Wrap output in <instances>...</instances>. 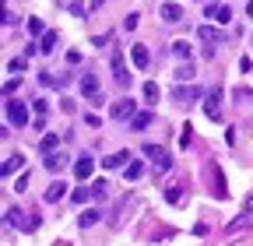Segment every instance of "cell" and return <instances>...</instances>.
Segmentation results:
<instances>
[{
    "label": "cell",
    "instance_id": "20",
    "mask_svg": "<svg viewBox=\"0 0 253 246\" xmlns=\"http://www.w3.org/2000/svg\"><path fill=\"white\" fill-rule=\"evenodd\" d=\"M141 172H144V165H141L137 159H130V162L123 165V176H126V179H141Z\"/></svg>",
    "mask_w": 253,
    "mask_h": 246
},
{
    "label": "cell",
    "instance_id": "33",
    "mask_svg": "<svg viewBox=\"0 0 253 246\" xmlns=\"http://www.w3.org/2000/svg\"><path fill=\"white\" fill-rule=\"evenodd\" d=\"M88 7H91V4H81V0H74V4H71V14H74V18H84Z\"/></svg>",
    "mask_w": 253,
    "mask_h": 246
},
{
    "label": "cell",
    "instance_id": "37",
    "mask_svg": "<svg viewBox=\"0 0 253 246\" xmlns=\"http://www.w3.org/2000/svg\"><path fill=\"white\" fill-rule=\"evenodd\" d=\"M67 64H71V67H74V64H81V53H78V49H71V53H67Z\"/></svg>",
    "mask_w": 253,
    "mask_h": 246
},
{
    "label": "cell",
    "instance_id": "38",
    "mask_svg": "<svg viewBox=\"0 0 253 246\" xmlns=\"http://www.w3.org/2000/svg\"><path fill=\"white\" fill-rule=\"evenodd\" d=\"M25 187H28V172H21V176H18V183H14V190H25Z\"/></svg>",
    "mask_w": 253,
    "mask_h": 246
},
{
    "label": "cell",
    "instance_id": "23",
    "mask_svg": "<svg viewBox=\"0 0 253 246\" xmlns=\"http://www.w3.org/2000/svg\"><path fill=\"white\" fill-rule=\"evenodd\" d=\"M99 218H102V214H99V211H84V214H81V218H78V222H81V229H91V225H95V222H99Z\"/></svg>",
    "mask_w": 253,
    "mask_h": 246
},
{
    "label": "cell",
    "instance_id": "18",
    "mask_svg": "<svg viewBox=\"0 0 253 246\" xmlns=\"http://www.w3.org/2000/svg\"><path fill=\"white\" fill-rule=\"evenodd\" d=\"M56 144H60V137H56V134H46V137L39 141V151H42V159H46V155H53V151H56Z\"/></svg>",
    "mask_w": 253,
    "mask_h": 246
},
{
    "label": "cell",
    "instance_id": "11",
    "mask_svg": "<svg viewBox=\"0 0 253 246\" xmlns=\"http://www.w3.org/2000/svg\"><path fill=\"white\" fill-rule=\"evenodd\" d=\"M130 60H134V67H137V71H144V67L151 64V53H148V46H130Z\"/></svg>",
    "mask_w": 253,
    "mask_h": 246
},
{
    "label": "cell",
    "instance_id": "13",
    "mask_svg": "<svg viewBox=\"0 0 253 246\" xmlns=\"http://www.w3.org/2000/svg\"><path fill=\"white\" fill-rule=\"evenodd\" d=\"M18 169H25V155H21V151H18V155H7L4 165H0V172H4V176H11V172H18Z\"/></svg>",
    "mask_w": 253,
    "mask_h": 246
},
{
    "label": "cell",
    "instance_id": "22",
    "mask_svg": "<svg viewBox=\"0 0 253 246\" xmlns=\"http://www.w3.org/2000/svg\"><path fill=\"white\" fill-rule=\"evenodd\" d=\"M148 123H151V113L144 109V113H137V116L130 120V127H134V130H144V127H148Z\"/></svg>",
    "mask_w": 253,
    "mask_h": 246
},
{
    "label": "cell",
    "instance_id": "32",
    "mask_svg": "<svg viewBox=\"0 0 253 246\" xmlns=\"http://www.w3.org/2000/svg\"><path fill=\"white\" fill-rule=\"evenodd\" d=\"M32 113H39V116H46V113H49V102H46V99H36V102H32Z\"/></svg>",
    "mask_w": 253,
    "mask_h": 246
},
{
    "label": "cell",
    "instance_id": "29",
    "mask_svg": "<svg viewBox=\"0 0 253 246\" xmlns=\"http://www.w3.org/2000/svg\"><path fill=\"white\" fill-rule=\"evenodd\" d=\"M190 141H194V127L186 123V127H183V134H179V144H183V148H190Z\"/></svg>",
    "mask_w": 253,
    "mask_h": 246
},
{
    "label": "cell",
    "instance_id": "1",
    "mask_svg": "<svg viewBox=\"0 0 253 246\" xmlns=\"http://www.w3.org/2000/svg\"><path fill=\"white\" fill-rule=\"evenodd\" d=\"M78 88H81L84 102H91V106H102V88H99V78H95V74H81Z\"/></svg>",
    "mask_w": 253,
    "mask_h": 246
},
{
    "label": "cell",
    "instance_id": "39",
    "mask_svg": "<svg viewBox=\"0 0 253 246\" xmlns=\"http://www.w3.org/2000/svg\"><path fill=\"white\" fill-rule=\"evenodd\" d=\"M88 4H91V11H95V7H102V4H106V0H88Z\"/></svg>",
    "mask_w": 253,
    "mask_h": 246
},
{
    "label": "cell",
    "instance_id": "35",
    "mask_svg": "<svg viewBox=\"0 0 253 246\" xmlns=\"http://www.w3.org/2000/svg\"><path fill=\"white\" fill-rule=\"evenodd\" d=\"M28 32L32 36H42V21L39 18H28Z\"/></svg>",
    "mask_w": 253,
    "mask_h": 246
},
{
    "label": "cell",
    "instance_id": "30",
    "mask_svg": "<svg viewBox=\"0 0 253 246\" xmlns=\"http://www.w3.org/2000/svg\"><path fill=\"white\" fill-rule=\"evenodd\" d=\"M201 39H204V42H211V39L218 42V32H214V28H211V25H201Z\"/></svg>",
    "mask_w": 253,
    "mask_h": 246
},
{
    "label": "cell",
    "instance_id": "24",
    "mask_svg": "<svg viewBox=\"0 0 253 246\" xmlns=\"http://www.w3.org/2000/svg\"><path fill=\"white\" fill-rule=\"evenodd\" d=\"M166 201H169V204H179V201H183V187H176V183H172V187L166 190Z\"/></svg>",
    "mask_w": 253,
    "mask_h": 246
},
{
    "label": "cell",
    "instance_id": "25",
    "mask_svg": "<svg viewBox=\"0 0 253 246\" xmlns=\"http://www.w3.org/2000/svg\"><path fill=\"white\" fill-rule=\"evenodd\" d=\"M106 187H109L106 179H95V183H91L88 190H91V197H106Z\"/></svg>",
    "mask_w": 253,
    "mask_h": 246
},
{
    "label": "cell",
    "instance_id": "19",
    "mask_svg": "<svg viewBox=\"0 0 253 246\" xmlns=\"http://www.w3.org/2000/svg\"><path fill=\"white\" fill-rule=\"evenodd\" d=\"M53 49H56V32H42V39H39V53L49 56Z\"/></svg>",
    "mask_w": 253,
    "mask_h": 246
},
{
    "label": "cell",
    "instance_id": "4",
    "mask_svg": "<svg viewBox=\"0 0 253 246\" xmlns=\"http://www.w3.org/2000/svg\"><path fill=\"white\" fill-rule=\"evenodd\" d=\"M109 67H113V78H116V84H130V71H126V60H123V53L120 49H113V60H109Z\"/></svg>",
    "mask_w": 253,
    "mask_h": 246
},
{
    "label": "cell",
    "instance_id": "36",
    "mask_svg": "<svg viewBox=\"0 0 253 246\" xmlns=\"http://www.w3.org/2000/svg\"><path fill=\"white\" fill-rule=\"evenodd\" d=\"M243 214H253V194H246V201H243Z\"/></svg>",
    "mask_w": 253,
    "mask_h": 246
},
{
    "label": "cell",
    "instance_id": "40",
    "mask_svg": "<svg viewBox=\"0 0 253 246\" xmlns=\"http://www.w3.org/2000/svg\"><path fill=\"white\" fill-rule=\"evenodd\" d=\"M246 14H250V18H253V0H250V4H246Z\"/></svg>",
    "mask_w": 253,
    "mask_h": 246
},
{
    "label": "cell",
    "instance_id": "16",
    "mask_svg": "<svg viewBox=\"0 0 253 246\" xmlns=\"http://www.w3.org/2000/svg\"><path fill=\"white\" fill-rule=\"evenodd\" d=\"M42 162H46V169H49V172H60L63 165H67V155H60V151H53V155H46Z\"/></svg>",
    "mask_w": 253,
    "mask_h": 246
},
{
    "label": "cell",
    "instance_id": "12",
    "mask_svg": "<svg viewBox=\"0 0 253 246\" xmlns=\"http://www.w3.org/2000/svg\"><path fill=\"white\" fill-rule=\"evenodd\" d=\"M63 197H67V183L53 179V183H49V190H46V204H56V201H63Z\"/></svg>",
    "mask_w": 253,
    "mask_h": 246
},
{
    "label": "cell",
    "instance_id": "17",
    "mask_svg": "<svg viewBox=\"0 0 253 246\" xmlns=\"http://www.w3.org/2000/svg\"><path fill=\"white\" fill-rule=\"evenodd\" d=\"M126 162H130V151H116V155L106 159V169H123Z\"/></svg>",
    "mask_w": 253,
    "mask_h": 246
},
{
    "label": "cell",
    "instance_id": "26",
    "mask_svg": "<svg viewBox=\"0 0 253 246\" xmlns=\"http://www.w3.org/2000/svg\"><path fill=\"white\" fill-rule=\"evenodd\" d=\"M144 99H148V102H158V84H155V81L144 84Z\"/></svg>",
    "mask_w": 253,
    "mask_h": 246
},
{
    "label": "cell",
    "instance_id": "31",
    "mask_svg": "<svg viewBox=\"0 0 253 246\" xmlns=\"http://www.w3.org/2000/svg\"><path fill=\"white\" fill-rule=\"evenodd\" d=\"M21 71H25V56H18V60L7 64V74H21Z\"/></svg>",
    "mask_w": 253,
    "mask_h": 246
},
{
    "label": "cell",
    "instance_id": "34",
    "mask_svg": "<svg viewBox=\"0 0 253 246\" xmlns=\"http://www.w3.org/2000/svg\"><path fill=\"white\" fill-rule=\"evenodd\" d=\"M137 21H141V14H126V18H123V28H126V32H134Z\"/></svg>",
    "mask_w": 253,
    "mask_h": 246
},
{
    "label": "cell",
    "instance_id": "21",
    "mask_svg": "<svg viewBox=\"0 0 253 246\" xmlns=\"http://www.w3.org/2000/svg\"><path fill=\"white\" fill-rule=\"evenodd\" d=\"M172 53H176L179 60H190V53H194V49H190V42H186V39H179V42H172Z\"/></svg>",
    "mask_w": 253,
    "mask_h": 246
},
{
    "label": "cell",
    "instance_id": "10",
    "mask_svg": "<svg viewBox=\"0 0 253 246\" xmlns=\"http://www.w3.org/2000/svg\"><path fill=\"white\" fill-rule=\"evenodd\" d=\"M208 18H214L218 25H229V21H232V7H225V4H211V7H208Z\"/></svg>",
    "mask_w": 253,
    "mask_h": 246
},
{
    "label": "cell",
    "instance_id": "6",
    "mask_svg": "<svg viewBox=\"0 0 253 246\" xmlns=\"http://www.w3.org/2000/svg\"><path fill=\"white\" fill-rule=\"evenodd\" d=\"M204 116L208 120H218L221 116V88H211L204 95Z\"/></svg>",
    "mask_w": 253,
    "mask_h": 246
},
{
    "label": "cell",
    "instance_id": "7",
    "mask_svg": "<svg viewBox=\"0 0 253 246\" xmlns=\"http://www.w3.org/2000/svg\"><path fill=\"white\" fill-rule=\"evenodd\" d=\"M158 14H162L166 25H179V21H183V7L176 4V0H166V4L158 7Z\"/></svg>",
    "mask_w": 253,
    "mask_h": 246
},
{
    "label": "cell",
    "instance_id": "5",
    "mask_svg": "<svg viewBox=\"0 0 253 246\" xmlns=\"http://www.w3.org/2000/svg\"><path fill=\"white\" fill-rule=\"evenodd\" d=\"M109 116H113V120H134V116H137V102H134V99H120V102L109 106Z\"/></svg>",
    "mask_w": 253,
    "mask_h": 246
},
{
    "label": "cell",
    "instance_id": "2",
    "mask_svg": "<svg viewBox=\"0 0 253 246\" xmlns=\"http://www.w3.org/2000/svg\"><path fill=\"white\" fill-rule=\"evenodd\" d=\"M4 113H7V123H11V127H18V130L28 123V106L18 102V99H7V102H4Z\"/></svg>",
    "mask_w": 253,
    "mask_h": 246
},
{
    "label": "cell",
    "instance_id": "9",
    "mask_svg": "<svg viewBox=\"0 0 253 246\" xmlns=\"http://www.w3.org/2000/svg\"><path fill=\"white\" fill-rule=\"evenodd\" d=\"M91 172H95V159H91V155H81V159L74 162V176H78V179H88Z\"/></svg>",
    "mask_w": 253,
    "mask_h": 246
},
{
    "label": "cell",
    "instance_id": "28",
    "mask_svg": "<svg viewBox=\"0 0 253 246\" xmlns=\"http://www.w3.org/2000/svg\"><path fill=\"white\" fill-rule=\"evenodd\" d=\"M88 197H91V190H84V187H78V190L71 194V201H74V204H84Z\"/></svg>",
    "mask_w": 253,
    "mask_h": 246
},
{
    "label": "cell",
    "instance_id": "15",
    "mask_svg": "<svg viewBox=\"0 0 253 246\" xmlns=\"http://www.w3.org/2000/svg\"><path fill=\"white\" fill-rule=\"evenodd\" d=\"M172 78L183 84V81H194V78H197V71H194V64L186 60V64H179V67H176V74H172Z\"/></svg>",
    "mask_w": 253,
    "mask_h": 246
},
{
    "label": "cell",
    "instance_id": "8",
    "mask_svg": "<svg viewBox=\"0 0 253 246\" xmlns=\"http://www.w3.org/2000/svg\"><path fill=\"white\" fill-rule=\"evenodd\" d=\"M197 95H201V91H197V84H190V81H186V84H179V88L172 91V99H176V102H183V106H190Z\"/></svg>",
    "mask_w": 253,
    "mask_h": 246
},
{
    "label": "cell",
    "instance_id": "14",
    "mask_svg": "<svg viewBox=\"0 0 253 246\" xmlns=\"http://www.w3.org/2000/svg\"><path fill=\"white\" fill-rule=\"evenodd\" d=\"M4 214H7V218H4V222H7V225H14V229H36V225H32V222H25V218H21V214H25V211H18V207H11V211H4Z\"/></svg>",
    "mask_w": 253,
    "mask_h": 246
},
{
    "label": "cell",
    "instance_id": "27",
    "mask_svg": "<svg viewBox=\"0 0 253 246\" xmlns=\"http://www.w3.org/2000/svg\"><path fill=\"white\" fill-rule=\"evenodd\" d=\"M18 88H21V74H18V78H11V81L4 84V95L11 99V95H14V91H18Z\"/></svg>",
    "mask_w": 253,
    "mask_h": 246
},
{
    "label": "cell",
    "instance_id": "3",
    "mask_svg": "<svg viewBox=\"0 0 253 246\" xmlns=\"http://www.w3.org/2000/svg\"><path fill=\"white\" fill-rule=\"evenodd\" d=\"M141 151L155 162V169H158V172H169V169H172V159H169V151H166V148H158V144H144Z\"/></svg>",
    "mask_w": 253,
    "mask_h": 246
}]
</instances>
